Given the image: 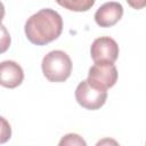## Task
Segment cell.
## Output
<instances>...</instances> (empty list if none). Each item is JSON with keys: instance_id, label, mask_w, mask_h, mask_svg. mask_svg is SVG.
I'll use <instances>...</instances> for the list:
<instances>
[{"instance_id": "3957f363", "label": "cell", "mask_w": 146, "mask_h": 146, "mask_svg": "<svg viewBox=\"0 0 146 146\" xmlns=\"http://www.w3.org/2000/svg\"><path fill=\"white\" fill-rule=\"evenodd\" d=\"M75 99L80 106L95 111L105 104L107 99V91L95 86L88 80H83L75 89Z\"/></svg>"}, {"instance_id": "277c9868", "label": "cell", "mask_w": 146, "mask_h": 146, "mask_svg": "<svg viewBox=\"0 0 146 146\" xmlns=\"http://www.w3.org/2000/svg\"><path fill=\"white\" fill-rule=\"evenodd\" d=\"M89 82L107 90L117 81V70L113 63H95L88 73Z\"/></svg>"}, {"instance_id": "30bf717a", "label": "cell", "mask_w": 146, "mask_h": 146, "mask_svg": "<svg viewBox=\"0 0 146 146\" xmlns=\"http://www.w3.org/2000/svg\"><path fill=\"white\" fill-rule=\"evenodd\" d=\"M96 146H120V145L115 139L106 137V138H102L100 140H98Z\"/></svg>"}, {"instance_id": "7a4b0ae2", "label": "cell", "mask_w": 146, "mask_h": 146, "mask_svg": "<svg viewBox=\"0 0 146 146\" xmlns=\"http://www.w3.org/2000/svg\"><path fill=\"white\" fill-rule=\"evenodd\" d=\"M42 72L51 82H64L72 72V60L63 50H52L42 59Z\"/></svg>"}, {"instance_id": "52a82bcc", "label": "cell", "mask_w": 146, "mask_h": 146, "mask_svg": "<svg viewBox=\"0 0 146 146\" xmlns=\"http://www.w3.org/2000/svg\"><path fill=\"white\" fill-rule=\"evenodd\" d=\"M24 79V72L21 65L14 60H5L0 64V83L6 88L18 87Z\"/></svg>"}, {"instance_id": "5b68a950", "label": "cell", "mask_w": 146, "mask_h": 146, "mask_svg": "<svg viewBox=\"0 0 146 146\" xmlns=\"http://www.w3.org/2000/svg\"><path fill=\"white\" fill-rule=\"evenodd\" d=\"M90 55L95 63H114L119 56V46L114 39L100 36L92 42Z\"/></svg>"}, {"instance_id": "9c48e42d", "label": "cell", "mask_w": 146, "mask_h": 146, "mask_svg": "<svg viewBox=\"0 0 146 146\" xmlns=\"http://www.w3.org/2000/svg\"><path fill=\"white\" fill-rule=\"evenodd\" d=\"M58 146H87V143L78 133H67L62 137Z\"/></svg>"}, {"instance_id": "6da1fadb", "label": "cell", "mask_w": 146, "mask_h": 146, "mask_svg": "<svg viewBox=\"0 0 146 146\" xmlns=\"http://www.w3.org/2000/svg\"><path fill=\"white\" fill-rule=\"evenodd\" d=\"M24 31L30 42L44 46L60 35L63 31L62 16L54 9H41L27 18Z\"/></svg>"}, {"instance_id": "8992f818", "label": "cell", "mask_w": 146, "mask_h": 146, "mask_svg": "<svg viewBox=\"0 0 146 146\" xmlns=\"http://www.w3.org/2000/svg\"><path fill=\"white\" fill-rule=\"evenodd\" d=\"M123 15V7L116 1H110L102 5L95 13V21L100 27H111L115 25Z\"/></svg>"}, {"instance_id": "ba28073f", "label": "cell", "mask_w": 146, "mask_h": 146, "mask_svg": "<svg viewBox=\"0 0 146 146\" xmlns=\"http://www.w3.org/2000/svg\"><path fill=\"white\" fill-rule=\"evenodd\" d=\"M58 5L73 11H87L95 5V1L94 0H64V1H58Z\"/></svg>"}]
</instances>
